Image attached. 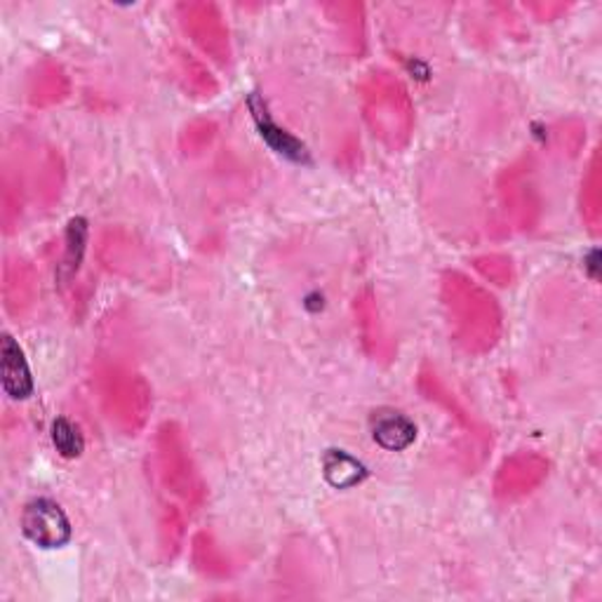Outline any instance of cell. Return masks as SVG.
Segmentation results:
<instances>
[{"instance_id": "obj_1", "label": "cell", "mask_w": 602, "mask_h": 602, "mask_svg": "<svg viewBox=\"0 0 602 602\" xmlns=\"http://www.w3.org/2000/svg\"><path fill=\"white\" fill-rule=\"evenodd\" d=\"M440 299L448 315L452 339L471 356L493 351L503 329V315L497 299L459 271L442 274Z\"/></svg>"}, {"instance_id": "obj_2", "label": "cell", "mask_w": 602, "mask_h": 602, "mask_svg": "<svg viewBox=\"0 0 602 602\" xmlns=\"http://www.w3.org/2000/svg\"><path fill=\"white\" fill-rule=\"evenodd\" d=\"M362 116L372 135L391 151H401L409 144L415 130V106L407 88L389 71H372L360 83Z\"/></svg>"}, {"instance_id": "obj_3", "label": "cell", "mask_w": 602, "mask_h": 602, "mask_svg": "<svg viewBox=\"0 0 602 602\" xmlns=\"http://www.w3.org/2000/svg\"><path fill=\"white\" fill-rule=\"evenodd\" d=\"M97 389L106 419L125 436H137L149 419L151 386L139 372L123 366H102Z\"/></svg>"}, {"instance_id": "obj_4", "label": "cell", "mask_w": 602, "mask_h": 602, "mask_svg": "<svg viewBox=\"0 0 602 602\" xmlns=\"http://www.w3.org/2000/svg\"><path fill=\"white\" fill-rule=\"evenodd\" d=\"M155 464L167 493L192 511L200 509L208 497V487L194 462L184 431L174 421L163 424L155 433Z\"/></svg>"}, {"instance_id": "obj_5", "label": "cell", "mask_w": 602, "mask_h": 602, "mask_svg": "<svg viewBox=\"0 0 602 602\" xmlns=\"http://www.w3.org/2000/svg\"><path fill=\"white\" fill-rule=\"evenodd\" d=\"M100 259L111 274L147 288H161L172 276L170 262L144 238L125 229H108L100 241Z\"/></svg>"}, {"instance_id": "obj_6", "label": "cell", "mask_w": 602, "mask_h": 602, "mask_svg": "<svg viewBox=\"0 0 602 602\" xmlns=\"http://www.w3.org/2000/svg\"><path fill=\"white\" fill-rule=\"evenodd\" d=\"M180 24L200 50L219 65H229L231 40L224 18L212 3H182L177 8Z\"/></svg>"}, {"instance_id": "obj_7", "label": "cell", "mask_w": 602, "mask_h": 602, "mask_svg": "<svg viewBox=\"0 0 602 602\" xmlns=\"http://www.w3.org/2000/svg\"><path fill=\"white\" fill-rule=\"evenodd\" d=\"M499 194L506 215L513 219L518 229L530 231L536 227L539 217H542V198H539L532 170L525 161L511 165L501 174Z\"/></svg>"}, {"instance_id": "obj_8", "label": "cell", "mask_w": 602, "mask_h": 602, "mask_svg": "<svg viewBox=\"0 0 602 602\" xmlns=\"http://www.w3.org/2000/svg\"><path fill=\"white\" fill-rule=\"evenodd\" d=\"M548 475V459L536 452H516L506 459L495 475V497L516 501L528 497Z\"/></svg>"}, {"instance_id": "obj_9", "label": "cell", "mask_w": 602, "mask_h": 602, "mask_svg": "<svg viewBox=\"0 0 602 602\" xmlns=\"http://www.w3.org/2000/svg\"><path fill=\"white\" fill-rule=\"evenodd\" d=\"M22 530L43 548H59L71 539V522L61 506L50 499H36L24 506Z\"/></svg>"}, {"instance_id": "obj_10", "label": "cell", "mask_w": 602, "mask_h": 602, "mask_svg": "<svg viewBox=\"0 0 602 602\" xmlns=\"http://www.w3.org/2000/svg\"><path fill=\"white\" fill-rule=\"evenodd\" d=\"M38 280L34 268L24 259H10L3 268V299L5 309L12 315L26 313L36 301Z\"/></svg>"}, {"instance_id": "obj_11", "label": "cell", "mask_w": 602, "mask_h": 602, "mask_svg": "<svg viewBox=\"0 0 602 602\" xmlns=\"http://www.w3.org/2000/svg\"><path fill=\"white\" fill-rule=\"evenodd\" d=\"M0 377H3L5 393L14 401H24L34 393V379H31L24 351L10 335L0 339Z\"/></svg>"}, {"instance_id": "obj_12", "label": "cell", "mask_w": 602, "mask_h": 602, "mask_svg": "<svg viewBox=\"0 0 602 602\" xmlns=\"http://www.w3.org/2000/svg\"><path fill=\"white\" fill-rule=\"evenodd\" d=\"M370 426L377 445H382L389 452H403L417 440L415 421L398 409H377L370 419Z\"/></svg>"}, {"instance_id": "obj_13", "label": "cell", "mask_w": 602, "mask_h": 602, "mask_svg": "<svg viewBox=\"0 0 602 602\" xmlns=\"http://www.w3.org/2000/svg\"><path fill=\"white\" fill-rule=\"evenodd\" d=\"M250 111H252V118H255V123H257L262 139L266 141L268 147H271L274 151H278L280 155L290 158V161H299V163L309 161L306 147L301 144L297 137H292L288 130H282L280 125L274 123V118L268 116L266 104L257 97V94H252V97H250Z\"/></svg>"}, {"instance_id": "obj_14", "label": "cell", "mask_w": 602, "mask_h": 602, "mask_svg": "<svg viewBox=\"0 0 602 602\" xmlns=\"http://www.w3.org/2000/svg\"><path fill=\"white\" fill-rule=\"evenodd\" d=\"M69 88L65 69L53 65V61H40L28 78V102L38 108L55 106L67 100Z\"/></svg>"}, {"instance_id": "obj_15", "label": "cell", "mask_w": 602, "mask_h": 602, "mask_svg": "<svg viewBox=\"0 0 602 602\" xmlns=\"http://www.w3.org/2000/svg\"><path fill=\"white\" fill-rule=\"evenodd\" d=\"M170 71L172 78L180 83L184 92L192 94V97H215L219 85L212 78V73L205 69L198 59L186 55L182 50H174L170 57Z\"/></svg>"}, {"instance_id": "obj_16", "label": "cell", "mask_w": 602, "mask_h": 602, "mask_svg": "<svg viewBox=\"0 0 602 602\" xmlns=\"http://www.w3.org/2000/svg\"><path fill=\"white\" fill-rule=\"evenodd\" d=\"M356 313H358L360 337H362V344H366V348H368V354L374 358H386L391 354V348L384 339L382 325H379L372 292H366L356 299Z\"/></svg>"}, {"instance_id": "obj_17", "label": "cell", "mask_w": 602, "mask_h": 602, "mask_svg": "<svg viewBox=\"0 0 602 602\" xmlns=\"http://www.w3.org/2000/svg\"><path fill=\"white\" fill-rule=\"evenodd\" d=\"M327 12H332V22L339 28L341 45L351 55L362 53V45H366V22H362V8L356 3H337L327 5Z\"/></svg>"}, {"instance_id": "obj_18", "label": "cell", "mask_w": 602, "mask_h": 602, "mask_svg": "<svg viewBox=\"0 0 602 602\" xmlns=\"http://www.w3.org/2000/svg\"><path fill=\"white\" fill-rule=\"evenodd\" d=\"M85 243H88V221L83 217H76L69 221L65 257H61L59 271H57L61 288H67V285L76 278L78 268H81V262L85 255Z\"/></svg>"}, {"instance_id": "obj_19", "label": "cell", "mask_w": 602, "mask_h": 602, "mask_svg": "<svg viewBox=\"0 0 602 602\" xmlns=\"http://www.w3.org/2000/svg\"><path fill=\"white\" fill-rule=\"evenodd\" d=\"M325 478L337 489H346L366 478V468H362V464L351 454H346L341 450H329L325 454Z\"/></svg>"}, {"instance_id": "obj_20", "label": "cell", "mask_w": 602, "mask_h": 602, "mask_svg": "<svg viewBox=\"0 0 602 602\" xmlns=\"http://www.w3.org/2000/svg\"><path fill=\"white\" fill-rule=\"evenodd\" d=\"M194 563L208 577H227L231 572L229 558L215 544V539L205 532L194 536Z\"/></svg>"}, {"instance_id": "obj_21", "label": "cell", "mask_w": 602, "mask_h": 602, "mask_svg": "<svg viewBox=\"0 0 602 602\" xmlns=\"http://www.w3.org/2000/svg\"><path fill=\"white\" fill-rule=\"evenodd\" d=\"M184 539V516L177 506H165L161 516V551L163 558L172 560L182 548Z\"/></svg>"}, {"instance_id": "obj_22", "label": "cell", "mask_w": 602, "mask_h": 602, "mask_svg": "<svg viewBox=\"0 0 602 602\" xmlns=\"http://www.w3.org/2000/svg\"><path fill=\"white\" fill-rule=\"evenodd\" d=\"M61 184H65V163H61V155L57 151L47 153L43 170L38 174V194L45 205H50L59 198Z\"/></svg>"}, {"instance_id": "obj_23", "label": "cell", "mask_w": 602, "mask_h": 602, "mask_svg": "<svg viewBox=\"0 0 602 602\" xmlns=\"http://www.w3.org/2000/svg\"><path fill=\"white\" fill-rule=\"evenodd\" d=\"M53 442H55L57 452L61 456H67V459L81 456L83 448H85L81 429H78V426L67 417L55 419V424H53Z\"/></svg>"}, {"instance_id": "obj_24", "label": "cell", "mask_w": 602, "mask_h": 602, "mask_svg": "<svg viewBox=\"0 0 602 602\" xmlns=\"http://www.w3.org/2000/svg\"><path fill=\"white\" fill-rule=\"evenodd\" d=\"M581 215L589 221V227L595 231L600 224V167L598 155H593L591 172L586 174L581 184Z\"/></svg>"}, {"instance_id": "obj_25", "label": "cell", "mask_w": 602, "mask_h": 602, "mask_svg": "<svg viewBox=\"0 0 602 602\" xmlns=\"http://www.w3.org/2000/svg\"><path fill=\"white\" fill-rule=\"evenodd\" d=\"M0 217H3L5 233H12V229L20 224L22 217V194H20V182H14L10 174H3V196H0Z\"/></svg>"}, {"instance_id": "obj_26", "label": "cell", "mask_w": 602, "mask_h": 602, "mask_svg": "<svg viewBox=\"0 0 602 602\" xmlns=\"http://www.w3.org/2000/svg\"><path fill=\"white\" fill-rule=\"evenodd\" d=\"M475 271L495 285H509L513 280V264L503 255H483L473 262Z\"/></svg>"}, {"instance_id": "obj_27", "label": "cell", "mask_w": 602, "mask_h": 602, "mask_svg": "<svg viewBox=\"0 0 602 602\" xmlns=\"http://www.w3.org/2000/svg\"><path fill=\"white\" fill-rule=\"evenodd\" d=\"M212 137H215V125L212 123H205V120H198V123H192L186 128V132L182 137V147H184L186 153H196L205 144H210Z\"/></svg>"}]
</instances>
